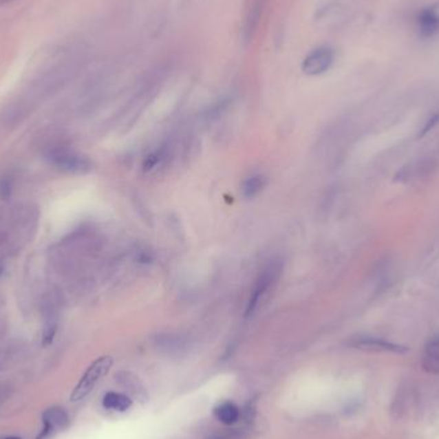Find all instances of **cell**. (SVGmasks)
Masks as SVG:
<instances>
[{"label":"cell","mask_w":439,"mask_h":439,"mask_svg":"<svg viewBox=\"0 0 439 439\" xmlns=\"http://www.w3.org/2000/svg\"><path fill=\"white\" fill-rule=\"evenodd\" d=\"M112 365H114V358L111 356L99 357L92 363L72 392L71 401L76 402L85 398L86 396L94 389V387L99 381L109 372Z\"/></svg>","instance_id":"obj_1"},{"label":"cell","mask_w":439,"mask_h":439,"mask_svg":"<svg viewBox=\"0 0 439 439\" xmlns=\"http://www.w3.org/2000/svg\"><path fill=\"white\" fill-rule=\"evenodd\" d=\"M48 160L59 171L72 175H85L93 169V163L87 157L66 149L52 151L48 154Z\"/></svg>","instance_id":"obj_2"},{"label":"cell","mask_w":439,"mask_h":439,"mask_svg":"<svg viewBox=\"0 0 439 439\" xmlns=\"http://www.w3.org/2000/svg\"><path fill=\"white\" fill-rule=\"evenodd\" d=\"M281 271V266L277 262L270 264L268 268H264L261 275L258 277L256 286L252 290V295L249 297L248 305L246 308V317L253 315L255 311L259 307V303L268 296L270 289L277 283L279 275Z\"/></svg>","instance_id":"obj_3"},{"label":"cell","mask_w":439,"mask_h":439,"mask_svg":"<svg viewBox=\"0 0 439 439\" xmlns=\"http://www.w3.org/2000/svg\"><path fill=\"white\" fill-rule=\"evenodd\" d=\"M350 347H354L356 350L365 351V352H375V354H403L409 351L407 347L402 344L393 343L389 341H385L382 338L375 336H354L350 342Z\"/></svg>","instance_id":"obj_4"},{"label":"cell","mask_w":439,"mask_h":439,"mask_svg":"<svg viewBox=\"0 0 439 439\" xmlns=\"http://www.w3.org/2000/svg\"><path fill=\"white\" fill-rule=\"evenodd\" d=\"M334 62V53L328 47H320L310 52L303 59L302 71L308 76H319L332 67Z\"/></svg>","instance_id":"obj_5"},{"label":"cell","mask_w":439,"mask_h":439,"mask_svg":"<svg viewBox=\"0 0 439 439\" xmlns=\"http://www.w3.org/2000/svg\"><path fill=\"white\" fill-rule=\"evenodd\" d=\"M44 429L38 439H49L57 429H65L69 422L67 412L61 407H52L44 412Z\"/></svg>","instance_id":"obj_6"},{"label":"cell","mask_w":439,"mask_h":439,"mask_svg":"<svg viewBox=\"0 0 439 439\" xmlns=\"http://www.w3.org/2000/svg\"><path fill=\"white\" fill-rule=\"evenodd\" d=\"M422 369L430 374H439V336L427 344L422 356Z\"/></svg>","instance_id":"obj_7"},{"label":"cell","mask_w":439,"mask_h":439,"mask_svg":"<svg viewBox=\"0 0 439 439\" xmlns=\"http://www.w3.org/2000/svg\"><path fill=\"white\" fill-rule=\"evenodd\" d=\"M215 416L225 425H234L240 419V410L233 402H224L215 409Z\"/></svg>","instance_id":"obj_8"},{"label":"cell","mask_w":439,"mask_h":439,"mask_svg":"<svg viewBox=\"0 0 439 439\" xmlns=\"http://www.w3.org/2000/svg\"><path fill=\"white\" fill-rule=\"evenodd\" d=\"M133 405V401L122 393H117V392H109L107 393L103 398V406L107 410L124 411L129 410Z\"/></svg>","instance_id":"obj_9"},{"label":"cell","mask_w":439,"mask_h":439,"mask_svg":"<svg viewBox=\"0 0 439 439\" xmlns=\"http://www.w3.org/2000/svg\"><path fill=\"white\" fill-rule=\"evenodd\" d=\"M268 184V180L265 176L262 175H253V176H249L248 179H246L243 182L242 185V191H243V195L246 198H255L256 195H258L261 191L265 189Z\"/></svg>","instance_id":"obj_10"},{"label":"cell","mask_w":439,"mask_h":439,"mask_svg":"<svg viewBox=\"0 0 439 439\" xmlns=\"http://www.w3.org/2000/svg\"><path fill=\"white\" fill-rule=\"evenodd\" d=\"M261 12H262V3L261 0H256L255 4L252 6V8L249 10L248 19L246 22V36L247 39L252 38L255 30L257 28L258 19L261 17Z\"/></svg>","instance_id":"obj_11"},{"label":"cell","mask_w":439,"mask_h":439,"mask_svg":"<svg viewBox=\"0 0 439 439\" xmlns=\"http://www.w3.org/2000/svg\"><path fill=\"white\" fill-rule=\"evenodd\" d=\"M122 375H124V378L121 379V382L124 383L125 385H126L130 391L133 392V394H134L135 397H138V398L145 401V400H147V393L144 391L143 385L139 382V378H136L135 375L129 374V372H124Z\"/></svg>","instance_id":"obj_12"},{"label":"cell","mask_w":439,"mask_h":439,"mask_svg":"<svg viewBox=\"0 0 439 439\" xmlns=\"http://www.w3.org/2000/svg\"><path fill=\"white\" fill-rule=\"evenodd\" d=\"M158 344L160 347L164 350L166 352L172 354V352H180L184 348V343L179 336H173V335H163L158 338Z\"/></svg>","instance_id":"obj_13"},{"label":"cell","mask_w":439,"mask_h":439,"mask_svg":"<svg viewBox=\"0 0 439 439\" xmlns=\"http://www.w3.org/2000/svg\"><path fill=\"white\" fill-rule=\"evenodd\" d=\"M166 149L160 148L157 151L148 154L143 161V170L145 172L153 171L154 169H157V166H160L166 158Z\"/></svg>","instance_id":"obj_14"},{"label":"cell","mask_w":439,"mask_h":439,"mask_svg":"<svg viewBox=\"0 0 439 439\" xmlns=\"http://www.w3.org/2000/svg\"><path fill=\"white\" fill-rule=\"evenodd\" d=\"M12 191H13V182L10 178H1L0 179V197L6 201L8 200L10 195H12Z\"/></svg>","instance_id":"obj_15"},{"label":"cell","mask_w":439,"mask_h":439,"mask_svg":"<svg viewBox=\"0 0 439 439\" xmlns=\"http://www.w3.org/2000/svg\"><path fill=\"white\" fill-rule=\"evenodd\" d=\"M439 121V115H433L430 117L429 120H428V122L425 124V126L422 127V130H421L420 134L419 136H424V135L427 134V133H429L430 130L436 126V125L438 124Z\"/></svg>","instance_id":"obj_16"},{"label":"cell","mask_w":439,"mask_h":439,"mask_svg":"<svg viewBox=\"0 0 439 439\" xmlns=\"http://www.w3.org/2000/svg\"><path fill=\"white\" fill-rule=\"evenodd\" d=\"M212 439H226V437H222V436H221V437H215V438Z\"/></svg>","instance_id":"obj_17"},{"label":"cell","mask_w":439,"mask_h":439,"mask_svg":"<svg viewBox=\"0 0 439 439\" xmlns=\"http://www.w3.org/2000/svg\"><path fill=\"white\" fill-rule=\"evenodd\" d=\"M4 439H21V438H19V437H8V438H4Z\"/></svg>","instance_id":"obj_18"},{"label":"cell","mask_w":439,"mask_h":439,"mask_svg":"<svg viewBox=\"0 0 439 439\" xmlns=\"http://www.w3.org/2000/svg\"><path fill=\"white\" fill-rule=\"evenodd\" d=\"M3 1H10V0H3Z\"/></svg>","instance_id":"obj_19"}]
</instances>
